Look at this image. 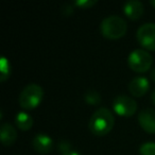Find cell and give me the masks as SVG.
I'll return each mask as SVG.
<instances>
[{
  "label": "cell",
  "mask_w": 155,
  "mask_h": 155,
  "mask_svg": "<svg viewBox=\"0 0 155 155\" xmlns=\"http://www.w3.org/2000/svg\"><path fill=\"white\" fill-rule=\"evenodd\" d=\"M115 124L114 114L108 108L101 107L93 114L88 127L95 136H105L113 130Z\"/></svg>",
  "instance_id": "1"
},
{
  "label": "cell",
  "mask_w": 155,
  "mask_h": 155,
  "mask_svg": "<svg viewBox=\"0 0 155 155\" xmlns=\"http://www.w3.org/2000/svg\"><path fill=\"white\" fill-rule=\"evenodd\" d=\"M101 34L108 39H119L125 35L127 31V25L123 18L117 15H110L105 17L100 25Z\"/></svg>",
  "instance_id": "2"
},
{
  "label": "cell",
  "mask_w": 155,
  "mask_h": 155,
  "mask_svg": "<svg viewBox=\"0 0 155 155\" xmlns=\"http://www.w3.org/2000/svg\"><path fill=\"white\" fill-rule=\"evenodd\" d=\"M44 98V89L38 84H29L19 95V105L30 110L37 107Z\"/></svg>",
  "instance_id": "3"
},
{
  "label": "cell",
  "mask_w": 155,
  "mask_h": 155,
  "mask_svg": "<svg viewBox=\"0 0 155 155\" xmlns=\"http://www.w3.org/2000/svg\"><path fill=\"white\" fill-rule=\"evenodd\" d=\"M153 58L148 51L142 49H136L132 51L127 58V64L133 71L142 73L148 71L151 68Z\"/></svg>",
  "instance_id": "4"
},
{
  "label": "cell",
  "mask_w": 155,
  "mask_h": 155,
  "mask_svg": "<svg viewBox=\"0 0 155 155\" xmlns=\"http://www.w3.org/2000/svg\"><path fill=\"white\" fill-rule=\"evenodd\" d=\"M136 37L141 47L146 50L155 51V24L148 22L139 27Z\"/></svg>",
  "instance_id": "5"
},
{
  "label": "cell",
  "mask_w": 155,
  "mask_h": 155,
  "mask_svg": "<svg viewBox=\"0 0 155 155\" xmlns=\"http://www.w3.org/2000/svg\"><path fill=\"white\" fill-rule=\"evenodd\" d=\"M115 113L122 117H131L137 110V103L133 98L125 95H119L113 101Z\"/></svg>",
  "instance_id": "6"
},
{
  "label": "cell",
  "mask_w": 155,
  "mask_h": 155,
  "mask_svg": "<svg viewBox=\"0 0 155 155\" xmlns=\"http://www.w3.org/2000/svg\"><path fill=\"white\" fill-rule=\"evenodd\" d=\"M138 122L143 131L150 134H155V110L146 108L138 115Z\"/></svg>",
  "instance_id": "7"
},
{
  "label": "cell",
  "mask_w": 155,
  "mask_h": 155,
  "mask_svg": "<svg viewBox=\"0 0 155 155\" xmlns=\"http://www.w3.org/2000/svg\"><path fill=\"white\" fill-rule=\"evenodd\" d=\"M150 88V83L148 79L144 77H136L130 82L129 84V91L134 97L140 98L148 93Z\"/></svg>",
  "instance_id": "8"
},
{
  "label": "cell",
  "mask_w": 155,
  "mask_h": 155,
  "mask_svg": "<svg viewBox=\"0 0 155 155\" xmlns=\"http://www.w3.org/2000/svg\"><path fill=\"white\" fill-rule=\"evenodd\" d=\"M32 147L39 154H48L53 148V140L46 134H37L32 139Z\"/></svg>",
  "instance_id": "9"
},
{
  "label": "cell",
  "mask_w": 155,
  "mask_h": 155,
  "mask_svg": "<svg viewBox=\"0 0 155 155\" xmlns=\"http://www.w3.org/2000/svg\"><path fill=\"white\" fill-rule=\"evenodd\" d=\"M143 5L138 0H131L127 1L123 7V12L125 16L131 20H137L143 14Z\"/></svg>",
  "instance_id": "10"
},
{
  "label": "cell",
  "mask_w": 155,
  "mask_h": 155,
  "mask_svg": "<svg viewBox=\"0 0 155 155\" xmlns=\"http://www.w3.org/2000/svg\"><path fill=\"white\" fill-rule=\"evenodd\" d=\"M0 138L1 142L5 147H10L14 144L17 139V131L10 123H3L1 125V132H0Z\"/></svg>",
  "instance_id": "11"
},
{
  "label": "cell",
  "mask_w": 155,
  "mask_h": 155,
  "mask_svg": "<svg viewBox=\"0 0 155 155\" xmlns=\"http://www.w3.org/2000/svg\"><path fill=\"white\" fill-rule=\"evenodd\" d=\"M33 118L26 112H20L15 117V124L21 131H29L33 127Z\"/></svg>",
  "instance_id": "12"
},
{
  "label": "cell",
  "mask_w": 155,
  "mask_h": 155,
  "mask_svg": "<svg viewBox=\"0 0 155 155\" xmlns=\"http://www.w3.org/2000/svg\"><path fill=\"white\" fill-rule=\"evenodd\" d=\"M11 75V65L7 58H1L0 60V81L5 82Z\"/></svg>",
  "instance_id": "13"
},
{
  "label": "cell",
  "mask_w": 155,
  "mask_h": 155,
  "mask_svg": "<svg viewBox=\"0 0 155 155\" xmlns=\"http://www.w3.org/2000/svg\"><path fill=\"white\" fill-rule=\"evenodd\" d=\"M84 101L89 105H98L101 102V96L96 91H87L84 94Z\"/></svg>",
  "instance_id": "14"
},
{
  "label": "cell",
  "mask_w": 155,
  "mask_h": 155,
  "mask_svg": "<svg viewBox=\"0 0 155 155\" xmlns=\"http://www.w3.org/2000/svg\"><path fill=\"white\" fill-rule=\"evenodd\" d=\"M140 155H155V142L142 143L139 149Z\"/></svg>",
  "instance_id": "15"
},
{
  "label": "cell",
  "mask_w": 155,
  "mask_h": 155,
  "mask_svg": "<svg viewBox=\"0 0 155 155\" xmlns=\"http://www.w3.org/2000/svg\"><path fill=\"white\" fill-rule=\"evenodd\" d=\"M97 0H78L74 2V5L81 8V9H89L97 3Z\"/></svg>",
  "instance_id": "16"
},
{
  "label": "cell",
  "mask_w": 155,
  "mask_h": 155,
  "mask_svg": "<svg viewBox=\"0 0 155 155\" xmlns=\"http://www.w3.org/2000/svg\"><path fill=\"white\" fill-rule=\"evenodd\" d=\"M58 150L60 151L62 154H65V153H68L72 151V148H71L70 142L66 141V140H62V141L58 142Z\"/></svg>",
  "instance_id": "17"
},
{
  "label": "cell",
  "mask_w": 155,
  "mask_h": 155,
  "mask_svg": "<svg viewBox=\"0 0 155 155\" xmlns=\"http://www.w3.org/2000/svg\"><path fill=\"white\" fill-rule=\"evenodd\" d=\"M73 12V7L70 5H66L65 7H63L62 9V13L64 16H66V17H68V16H70L71 14H72Z\"/></svg>",
  "instance_id": "18"
},
{
  "label": "cell",
  "mask_w": 155,
  "mask_h": 155,
  "mask_svg": "<svg viewBox=\"0 0 155 155\" xmlns=\"http://www.w3.org/2000/svg\"><path fill=\"white\" fill-rule=\"evenodd\" d=\"M61 155H80L79 153L74 152V151H71V152H68V153H65V154H61Z\"/></svg>",
  "instance_id": "19"
},
{
  "label": "cell",
  "mask_w": 155,
  "mask_h": 155,
  "mask_svg": "<svg viewBox=\"0 0 155 155\" xmlns=\"http://www.w3.org/2000/svg\"><path fill=\"white\" fill-rule=\"evenodd\" d=\"M151 78H152V80L155 82V68L153 69L152 71H151Z\"/></svg>",
  "instance_id": "20"
},
{
  "label": "cell",
  "mask_w": 155,
  "mask_h": 155,
  "mask_svg": "<svg viewBox=\"0 0 155 155\" xmlns=\"http://www.w3.org/2000/svg\"><path fill=\"white\" fill-rule=\"evenodd\" d=\"M151 99H152L153 103H154V105H155V89H154V91H153L152 95H151Z\"/></svg>",
  "instance_id": "21"
},
{
  "label": "cell",
  "mask_w": 155,
  "mask_h": 155,
  "mask_svg": "<svg viewBox=\"0 0 155 155\" xmlns=\"http://www.w3.org/2000/svg\"><path fill=\"white\" fill-rule=\"evenodd\" d=\"M151 5H152L153 7L155 8V0H153V1H151Z\"/></svg>",
  "instance_id": "22"
}]
</instances>
